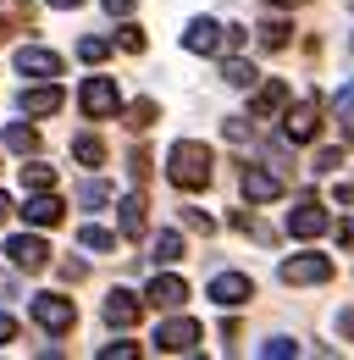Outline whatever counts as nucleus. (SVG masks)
I'll return each mask as SVG.
<instances>
[{"instance_id":"obj_3","label":"nucleus","mask_w":354,"mask_h":360,"mask_svg":"<svg viewBox=\"0 0 354 360\" xmlns=\"http://www.w3.org/2000/svg\"><path fill=\"white\" fill-rule=\"evenodd\" d=\"M199 338H205V333H199V321H194V316H172V321H161V327H155V338H150V344H155L161 355H188Z\"/></svg>"},{"instance_id":"obj_7","label":"nucleus","mask_w":354,"mask_h":360,"mask_svg":"<svg viewBox=\"0 0 354 360\" xmlns=\"http://www.w3.org/2000/svg\"><path fill=\"white\" fill-rule=\"evenodd\" d=\"M211 300H216L221 311H238V305H249L255 300V283L244 277V271H221V277H211V288H205Z\"/></svg>"},{"instance_id":"obj_1","label":"nucleus","mask_w":354,"mask_h":360,"mask_svg":"<svg viewBox=\"0 0 354 360\" xmlns=\"http://www.w3.org/2000/svg\"><path fill=\"white\" fill-rule=\"evenodd\" d=\"M211 167H216V155L199 144V139H177L172 150H166V178L177 188H205L211 183Z\"/></svg>"},{"instance_id":"obj_16","label":"nucleus","mask_w":354,"mask_h":360,"mask_svg":"<svg viewBox=\"0 0 354 360\" xmlns=\"http://www.w3.org/2000/svg\"><path fill=\"white\" fill-rule=\"evenodd\" d=\"M61 100L67 94L55 89V84H39V89H22V111L28 117H50V111H61Z\"/></svg>"},{"instance_id":"obj_30","label":"nucleus","mask_w":354,"mask_h":360,"mask_svg":"<svg viewBox=\"0 0 354 360\" xmlns=\"http://www.w3.org/2000/svg\"><path fill=\"white\" fill-rule=\"evenodd\" d=\"M117 39H122V50L138 56V50H144V28H138V22H122V34H117Z\"/></svg>"},{"instance_id":"obj_40","label":"nucleus","mask_w":354,"mask_h":360,"mask_svg":"<svg viewBox=\"0 0 354 360\" xmlns=\"http://www.w3.org/2000/svg\"><path fill=\"white\" fill-rule=\"evenodd\" d=\"M44 6H55V11H78L84 0H44Z\"/></svg>"},{"instance_id":"obj_43","label":"nucleus","mask_w":354,"mask_h":360,"mask_svg":"<svg viewBox=\"0 0 354 360\" xmlns=\"http://www.w3.org/2000/svg\"><path fill=\"white\" fill-rule=\"evenodd\" d=\"M6 217H11V200H6V194H0V222H6Z\"/></svg>"},{"instance_id":"obj_15","label":"nucleus","mask_w":354,"mask_h":360,"mask_svg":"<svg viewBox=\"0 0 354 360\" xmlns=\"http://www.w3.org/2000/svg\"><path fill=\"white\" fill-rule=\"evenodd\" d=\"M138 311H144V305H138V294H128V288H117V294L105 300V321H111V327H133Z\"/></svg>"},{"instance_id":"obj_33","label":"nucleus","mask_w":354,"mask_h":360,"mask_svg":"<svg viewBox=\"0 0 354 360\" xmlns=\"http://www.w3.org/2000/svg\"><path fill=\"white\" fill-rule=\"evenodd\" d=\"M332 167H343V150H321L315 155V172H332Z\"/></svg>"},{"instance_id":"obj_14","label":"nucleus","mask_w":354,"mask_h":360,"mask_svg":"<svg viewBox=\"0 0 354 360\" xmlns=\"http://www.w3.org/2000/svg\"><path fill=\"white\" fill-rule=\"evenodd\" d=\"M61 211H67V205H61L50 188H34V194H28V205H22V217H28L34 227H55V222H61Z\"/></svg>"},{"instance_id":"obj_28","label":"nucleus","mask_w":354,"mask_h":360,"mask_svg":"<svg viewBox=\"0 0 354 360\" xmlns=\"http://www.w3.org/2000/svg\"><path fill=\"white\" fill-rule=\"evenodd\" d=\"M261 355H266V360H288V355H299V344H288V338H266Z\"/></svg>"},{"instance_id":"obj_4","label":"nucleus","mask_w":354,"mask_h":360,"mask_svg":"<svg viewBox=\"0 0 354 360\" xmlns=\"http://www.w3.org/2000/svg\"><path fill=\"white\" fill-rule=\"evenodd\" d=\"M78 105H84L88 122H100V117H117V105H122V89H117L111 78H84V89H78Z\"/></svg>"},{"instance_id":"obj_23","label":"nucleus","mask_w":354,"mask_h":360,"mask_svg":"<svg viewBox=\"0 0 354 360\" xmlns=\"http://www.w3.org/2000/svg\"><path fill=\"white\" fill-rule=\"evenodd\" d=\"M150 250H155V261H161V266H172V261H183V233H161Z\"/></svg>"},{"instance_id":"obj_31","label":"nucleus","mask_w":354,"mask_h":360,"mask_svg":"<svg viewBox=\"0 0 354 360\" xmlns=\"http://www.w3.org/2000/svg\"><path fill=\"white\" fill-rule=\"evenodd\" d=\"M78 200H84V205H105V200H111V188H105V183H84V188H78Z\"/></svg>"},{"instance_id":"obj_5","label":"nucleus","mask_w":354,"mask_h":360,"mask_svg":"<svg viewBox=\"0 0 354 360\" xmlns=\"http://www.w3.org/2000/svg\"><path fill=\"white\" fill-rule=\"evenodd\" d=\"M315 134H321V100L305 94L299 105H288V117H282V139H288V144H310Z\"/></svg>"},{"instance_id":"obj_29","label":"nucleus","mask_w":354,"mask_h":360,"mask_svg":"<svg viewBox=\"0 0 354 360\" xmlns=\"http://www.w3.org/2000/svg\"><path fill=\"white\" fill-rule=\"evenodd\" d=\"M183 227H194V233H216V222H211L205 211H194V205H183Z\"/></svg>"},{"instance_id":"obj_32","label":"nucleus","mask_w":354,"mask_h":360,"mask_svg":"<svg viewBox=\"0 0 354 360\" xmlns=\"http://www.w3.org/2000/svg\"><path fill=\"white\" fill-rule=\"evenodd\" d=\"M138 349L133 344H100V360H133Z\"/></svg>"},{"instance_id":"obj_41","label":"nucleus","mask_w":354,"mask_h":360,"mask_svg":"<svg viewBox=\"0 0 354 360\" xmlns=\"http://www.w3.org/2000/svg\"><path fill=\"white\" fill-rule=\"evenodd\" d=\"M343 139H349V144H354V111H349V117H343Z\"/></svg>"},{"instance_id":"obj_35","label":"nucleus","mask_w":354,"mask_h":360,"mask_svg":"<svg viewBox=\"0 0 354 360\" xmlns=\"http://www.w3.org/2000/svg\"><path fill=\"white\" fill-rule=\"evenodd\" d=\"M128 172H133V178H150V155H144V150H133V161H128Z\"/></svg>"},{"instance_id":"obj_37","label":"nucleus","mask_w":354,"mask_h":360,"mask_svg":"<svg viewBox=\"0 0 354 360\" xmlns=\"http://www.w3.org/2000/svg\"><path fill=\"white\" fill-rule=\"evenodd\" d=\"M338 111H343V117L354 111V84H349V89H338Z\"/></svg>"},{"instance_id":"obj_19","label":"nucleus","mask_w":354,"mask_h":360,"mask_svg":"<svg viewBox=\"0 0 354 360\" xmlns=\"http://www.w3.org/2000/svg\"><path fill=\"white\" fill-rule=\"evenodd\" d=\"M117 211H122V217H117V222H122V238H138V233H144V200H138V194H128Z\"/></svg>"},{"instance_id":"obj_39","label":"nucleus","mask_w":354,"mask_h":360,"mask_svg":"<svg viewBox=\"0 0 354 360\" xmlns=\"http://www.w3.org/2000/svg\"><path fill=\"white\" fill-rule=\"evenodd\" d=\"M338 333H349V338H354V311H343V316H338Z\"/></svg>"},{"instance_id":"obj_26","label":"nucleus","mask_w":354,"mask_h":360,"mask_svg":"<svg viewBox=\"0 0 354 360\" xmlns=\"http://www.w3.org/2000/svg\"><path fill=\"white\" fill-rule=\"evenodd\" d=\"M55 183V172L44 167V161H34V167H22V188H50Z\"/></svg>"},{"instance_id":"obj_2","label":"nucleus","mask_w":354,"mask_h":360,"mask_svg":"<svg viewBox=\"0 0 354 360\" xmlns=\"http://www.w3.org/2000/svg\"><path fill=\"white\" fill-rule=\"evenodd\" d=\"M183 45L194 50V56H216V50L244 45V28H221V22H211V17H194L188 34H183Z\"/></svg>"},{"instance_id":"obj_17","label":"nucleus","mask_w":354,"mask_h":360,"mask_svg":"<svg viewBox=\"0 0 354 360\" xmlns=\"http://www.w3.org/2000/svg\"><path fill=\"white\" fill-rule=\"evenodd\" d=\"M282 105H288V84L271 78V84H261V94L249 100V117H271V111H282Z\"/></svg>"},{"instance_id":"obj_27","label":"nucleus","mask_w":354,"mask_h":360,"mask_svg":"<svg viewBox=\"0 0 354 360\" xmlns=\"http://www.w3.org/2000/svg\"><path fill=\"white\" fill-rule=\"evenodd\" d=\"M150 122H155V100H138V105L128 111V128H133V134H144Z\"/></svg>"},{"instance_id":"obj_11","label":"nucleus","mask_w":354,"mask_h":360,"mask_svg":"<svg viewBox=\"0 0 354 360\" xmlns=\"http://www.w3.org/2000/svg\"><path fill=\"white\" fill-rule=\"evenodd\" d=\"M332 255H288L282 261V283H327L332 277Z\"/></svg>"},{"instance_id":"obj_25","label":"nucleus","mask_w":354,"mask_h":360,"mask_svg":"<svg viewBox=\"0 0 354 360\" xmlns=\"http://www.w3.org/2000/svg\"><path fill=\"white\" fill-rule=\"evenodd\" d=\"M78 56H84V61H105V56H111V39L88 34V39H78Z\"/></svg>"},{"instance_id":"obj_18","label":"nucleus","mask_w":354,"mask_h":360,"mask_svg":"<svg viewBox=\"0 0 354 360\" xmlns=\"http://www.w3.org/2000/svg\"><path fill=\"white\" fill-rule=\"evenodd\" d=\"M6 150H11V155H34V150H39V134H34L28 122H6Z\"/></svg>"},{"instance_id":"obj_38","label":"nucleus","mask_w":354,"mask_h":360,"mask_svg":"<svg viewBox=\"0 0 354 360\" xmlns=\"http://www.w3.org/2000/svg\"><path fill=\"white\" fill-rule=\"evenodd\" d=\"M11 338H17V321H11V316H0V344H11Z\"/></svg>"},{"instance_id":"obj_10","label":"nucleus","mask_w":354,"mask_h":360,"mask_svg":"<svg viewBox=\"0 0 354 360\" xmlns=\"http://www.w3.org/2000/svg\"><path fill=\"white\" fill-rule=\"evenodd\" d=\"M332 227V217H327V205H315V200H299L294 211H288V233L294 238H321Z\"/></svg>"},{"instance_id":"obj_21","label":"nucleus","mask_w":354,"mask_h":360,"mask_svg":"<svg viewBox=\"0 0 354 360\" xmlns=\"http://www.w3.org/2000/svg\"><path fill=\"white\" fill-rule=\"evenodd\" d=\"M255 34H261V50H282V45H288V34H294V28H288L282 17H271V22H261Z\"/></svg>"},{"instance_id":"obj_34","label":"nucleus","mask_w":354,"mask_h":360,"mask_svg":"<svg viewBox=\"0 0 354 360\" xmlns=\"http://www.w3.org/2000/svg\"><path fill=\"white\" fill-rule=\"evenodd\" d=\"M227 139L244 144V139H249V122H244V117H227Z\"/></svg>"},{"instance_id":"obj_9","label":"nucleus","mask_w":354,"mask_h":360,"mask_svg":"<svg viewBox=\"0 0 354 360\" xmlns=\"http://www.w3.org/2000/svg\"><path fill=\"white\" fill-rule=\"evenodd\" d=\"M183 300H188V283L172 277V271H155L150 288H144V305H155V311H177Z\"/></svg>"},{"instance_id":"obj_22","label":"nucleus","mask_w":354,"mask_h":360,"mask_svg":"<svg viewBox=\"0 0 354 360\" xmlns=\"http://www.w3.org/2000/svg\"><path fill=\"white\" fill-rule=\"evenodd\" d=\"M72 155H78L84 167H100V161H105V144H100L94 134H78L72 139Z\"/></svg>"},{"instance_id":"obj_12","label":"nucleus","mask_w":354,"mask_h":360,"mask_svg":"<svg viewBox=\"0 0 354 360\" xmlns=\"http://www.w3.org/2000/svg\"><path fill=\"white\" fill-rule=\"evenodd\" d=\"M17 72L22 78H61V56L44 45H22L17 50Z\"/></svg>"},{"instance_id":"obj_24","label":"nucleus","mask_w":354,"mask_h":360,"mask_svg":"<svg viewBox=\"0 0 354 360\" xmlns=\"http://www.w3.org/2000/svg\"><path fill=\"white\" fill-rule=\"evenodd\" d=\"M78 244L84 250H117V233L111 227H78Z\"/></svg>"},{"instance_id":"obj_42","label":"nucleus","mask_w":354,"mask_h":360,"mask_svg":"<svg viewBox=\"0 0 354 360\" xmlns=\"http://www.w3.org/2000/svg\"><path fill=\"white\" fill-rule=\"evenodd\" d=\"M271 6H277V11H288V6H305V0H271Z\"/></svg>"},{"instance_id":"obj_36","label":"nucleus","mask_w":354,"mask_h":360,"mask_svg":"<svg viewBox=\"0 0 354 360\" xmlns=\"http://www.w3.org/2000/svg\"><path fill=\"white\" fill-rule=\"evenodd\" d=\"M100 6H105L111 17H128V11H133V0H100Z\"/></svg>"},{"instance_id":"obj_20","label":"nucleus","mask_w":354,"mask_h":360,"mask_svg":"<svg viewBox=\"0 0 354 360\" xmlns=\"http://www.w3.org/2000/svg\"><path fill=\"white\" fill-rule=\"evenodd\" d=\"M255 78H261V72H255V67H249V61H238V56H232V61H227V67H221V84H232V89H249V84H255Z\"/></svg>"},{"instance_id":"obj_6","label":"nucleus","mask_w":354,"mask_h":360,"mask_svg":"<svg viewBox=\"0 0 354 360\" xmlns=\"http://www.w3.org/2000/svg\"><path fill=\"white\" fill-rule=\"evenodd\" d=\"M28 311H34V321H39L44 333H72V321H78V305L67 294H39Z\"/></svg>"},{"instance_id":"obj_8","label":"nucleus","mask_w":354,"mask_h":360,"mask_svg":"<svg viewBox=\"0 0 354 360\" xmlns=\"http://www.w3.org/2000/svg\"><path fill=\"white\" fill-rule=\"evenodd\" d=\"M6 255H11V266H17V271H44V266H50V244L34 238V233L6 238Z\"/></svg>"},{"instance_id":"obj_13","label":"nucleus","mask_w":354,"mask_h":360,"mask_svg":"<svg viewBox=\"0 0 354 360\" xmlns=\"http://www.w3.org/2000/svg\"><path fill=\"white\" fill-rule=\"evenodd\" d=\"M244 200H249V205L282 200V178H277V172H261V167H244Z\"/></svg>"}]
</instances>
